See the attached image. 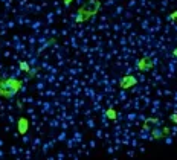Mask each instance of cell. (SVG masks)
<instances>
[{
    "label": "cell",
    "mask_w": 177,
    "mask_h": 160,
    "mask_svg": "<svg viewBox=\"0 0 177 160\" xmlns=\"http://www.w3.org/2000/svg\"><path fill=\"white\" fill-rule=\"evenodd\" d=\"M174 53H176V55H177V49H176V50H174Z\"/></svg>",
    "instance_id": "cell-8"
},
{
    "label": "cell",
    "mask_w": 177,
    "mask_h": 160,
    "mask_svg": "<svg viewBox=\"0 0 177 160\" xmlns=\"http://www.w3.org/2000/svg\"><path fill=\"white\" fill-rule=\"evenodd\" d=\"M136 84V80L133 78V76H125L124 80L121 81V87L122 88H128V87H132Z\"/></svg>",
    "instance_id": "cell-3"
},
{
    "label": "cell",
    "mask_w": 177,
    "mask_h": 160,
    "mask_svg": "<svg viewBox=\"0 0 177 160\" xmlns=\"http://www.w3.org/2000/svg\"><path fill=\"white\" fill-rule=\"evenodd\" d=\"M20 69H22V70H25V72H29V66H28L26 63H23V61L20 63Z\"/></svg>",
    "instance_id": "cell-7"
},
{
    "label": "cell",
    "mask_w": 177,
    "mask_h": 160,
    "mask_svg": "<svg viewBox=\"0 0 177 160\" xmlns=\"http://www.w3.org/2000/svg\"><path fill=\"white\" fill-rule=\"evenodd\" d=\"M99 9V2L96 0H88V3H86L84 6L80 8L78 15H77V23H81L84 20H88V17L95 15Z\"/></svg>",
    "instance_id": "cell-2"
},
{
    "label": "cell",
    "mask_w": 177,
    "mask_h": 160,
    "mask_svg": "<svg viewBox=\"0 0 177 160\" xmlns=\"http://www.w3.org/2000/svg\"><path fill=\"white\" fill-rule=\"evenodd\" d=\"M26 130H28V120L26 119H20V122H18V133H26Z\"/></svg>",
    "instance_id": "cell-4"
},
{
    "label": "cell",
    "mask_w": 177,
    "mask_h": 160,
    "mask_svg": "<svg viewBox=\"0 0 177 160\" xmlns=\"http://www.w3.org/2000/svg\"><path fill=\"white\" fill-rule=\"evenodd\" d=\"M163 134H162V131H159V130H153V139H159V137H162Z\"/></svg>",
    "instance_id": "cell-5"
},
{
    "label": "cell",
    "mask_w": 177,
    "mask_h": 160,
    "mask_svg": "<svg viewBox=\"0 0 177 160\" xmlns=\"http://www.w3.org/2000/svg\"><path fill=\"white\" fill-rule=\"evenodd\" d=\"M22 88V81L15 80V78H8L5 81H0V96L3 98H14L15 93Z\"/></svg>",
    "instance_id": "cell-1"
},
{
    "label": "cell",
    "mask_w": 177,
    "mask_h": 160,
    "mask_svg": "<svg viewBox=\"0 0 177 160\" xmlns=\"http://www.w3.org/2000/svg\"><path fill=\"white\" fill-rule=\"evenodd\" d=\"M107 116H108V118H110V119H116V113H115V110H108V111H107Z\"/></svg>",
    "instance_id": "cell-6"
}]
</instances>
